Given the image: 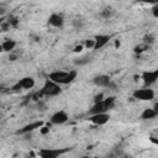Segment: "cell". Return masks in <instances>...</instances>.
<instances>
[{"label":"cell","instance_id":"cell-11","mask_svg":"<svg viewBox=\"0 0 158 158\" xmlns=\"http://www.w3.org/2000/svg\"><path fill=\"white\" fill-rule=\"evenodd\" d=\"M17 85L21 90H30L36 85V80L33 77H23L17 81Z\"/></svg>","mask_w":158,"mask_h":158},{"label":"cell","instance_id":"cell-3","mask_svg":"<svg viewBox=\"0 0 158 158\" xmlns=\"http://www.w3.org/2000/svg\"><path fill=\"white\" fill-rule=\"evenodd\" d=\"M62 93V89H60V85L51 81L49 79H46L44 84L42 85L41 90L38 91V95L40 96H48V98H52V96H57Z\"/></svg>","mask_w":158,"mask_h":158},{"label":"cell","instance_id":"cell-12","mask_svg":"<svg viewBox=\"0 0 158 158\" xmlns=\"http://www.w3.org/2000/svg\"><path fill=\"white\" fill-rule=\"evenodd\" d=\"M110 81H111V78L106 74H99L93 78V83L99 88H107Z\"/></svg>","mask_w":158,"mask_h":158},{"label":"cell","instance_id":"cell-13","mask_svg":"<svg viewBox=\"0 0 158 158\" xmlns=\"http://www.w3.org/2000/svg\"><path fill=\"white\" fill-rule=\"evenodd\" d=\"M43 126V122L42 121H35V122H31V123H28V125H26V126H23L22 128H20L19 130V133H28V132H32V131H35V130H37V128H41Z\"/></svg>","mask_w":158,"mask_h":158},{"label":"cell","instance_id":"cell-14","mask_svg":"<svg viewBox=\"0 0 158 158\" xmlns=\"http://www.w3.org/2000/svg\"><path fill=\"white\" fill-rule=\"evenodd\" d=\"M16 44H17L16 41L11 40V38H7V40H5V41L0 44V52H9V53H11V52L15 49Z\"/></svg>","mask_w":158,"mask_h":158},{"label":"cell","instance_id":"cell-4","mask_svg":"<svg viewBox=\"0 0 158 158\" xmlns=\"http://www.w3.org/2000/svg\"><path fill=\"white\" fill-rule=\"evenodd\" d=\"M154 90L151 89V88H139V89H135L132 91V98L136 99V100H139V101H152L154 99Z\"/></svg>","mask_w":158,"mask_h":158},{"label":"cell","instance_id":"cell-15","mask_svg":"<svg viewBox=\"0 0 158 158\" xmlns=\"http://www.w3.org/2000/svg\"><path fill=\"white\" fill-rule=\"evenodd\" d=\"M157 116V110L156 109H144L141 114V118L147 121V120H152Z\"/></svg>","mask_w":158,"mask_h":158},{"label":"cell","instance_id":"cell-22","mask_svg":"<svg viewBox=\"0 0 158 158\" xmlns=\"http://www.w3.org/2000/svg\"><path fill=\"white\" fill-rule=\"evenodd\" d=\"M83 49H84V46H83V44H77V46L74 47L73 52H74V53H80Z\"/></svg>","mask_w":158,"mask_h":158},{"label":"cell","instance_id":"cell-8","mask_svg":"<svg viewBox=\"0 0 158 158\" xmlns=\"http://www.w3.org/2000/svg\"><path fill=\"white\" fill-rule=\"evenodd\" d=\"M48 25L53 28H62L64 26V17L62 14L58 12H53L48 16Z\"/></svg>","mask_w":158,"mask_h":158},{"label":"cell","instance_id":"cell-24","mask_svg":"<svg viewBox=\"0 0 158 158\" xmlns=\"http://www.w3.org/2000/svg\"><path fill=\"white\" fill-rule=\"evenodd\" d=\"M152 12L154 17H158V4H154V6L152 7Z\"/></svg>","mask_w":158,"mask_h":158},{"label":"cell","instance_id":"cell-7","mask_svg":"<svg viewBox=\"0 0 158 158\" xmlns=\"http://www.w3.org/2000/svg\"><path fill=\"white\" fill-rule=\"evenodd\" d=\"M68 120H69V115L67 114V111L59 110L52 114V116L49 117V123L51 125H64Z\"/></svg>","mask_w":158,"mask_h":158},{"label":"cell","instance_id":"cell-20","mask_svg":"<svg viewBox=\"0 0 158 158\" xmlns=\"http://www.w3.org/2000/svg\"><path fill=\"white\" fill-rule=\"evenodd\" d=\"M104 99H105L104 94H102V93H100V94L95 95V98H94V104H96V102H100V101H102Z\"/></svg>","mask_w":158,"mask_h":158},{"label":"cell","instance_id":"cell-26","mask_svg":"<svg viewBox=\"0 0 158 158\" xmlns=\"http://www.w3.org/2000/svg\"><path fill=\"white\" fill-rule=\"evenodd\" d=\"M1 117H2V115H1V114H0V121H1Z\"/></svg>","mask_w":158,"mask_h":158},{"label":"cell","instance_id":"cell-27","mask_svg":"<svg viewBox=\"0 0 158 158\" xmlns=\"http://www.w3.org/2000/svg\"><path fill=\"white\" fill-rule=\"evenodd\" d=\"M27 158H35V157H27Z\"/></svg>","mask_w":158,"mask_h":158},{"label":"cell","instance_id":"cell-25","mask_svg":"<svg viewBox=\"0 0 158 158\" xmlns=\"http://www.w3.org/2000/svg\"><path fill=\"white\" fill-rule=\"evenodd\" d=\"M4 17H0V32H1V25H2V22H4Z\"/></svg>","mask_w":158,"mask_h":158},{"label":"cell","instance_id":"cell-2","mask_svg":"<svg viewBox=\"0 0 158 158\" xmlns=\"http://www.w3.org/2000/svg\"><path fill=\"white\" fill-rule=\"evenodd\" d=\"M115 104V96H109V98H105L102 101L100 102H96L91 106V109L89 110V114L90 115H95V114H105Z\"/></svg>","mask_w":158,"mask_h":158},{"label":"cell","instance_id":"cell-16","mask_svg":"<svg viewBox=\"0 0 158 158\" xmlns=\"http://www.w3.org/2000/svg\"><path fill=\"white\" fill-rule=\"evenodd\" d=\"M154 42H156V36H154L153 33L146 35V36L143 37V41H142V43H144V44H147V46H149V47H151V44H153Z\"/></svg>","mask_w":158,"mask_h":158},{"label":"cell","instance_id":"cell-10","mask_svg":"<svg viewBox=\"0 0 158 158\" xmlns=\"http://www.w3.org/2000/svg\"><path fill=\"white\" fill-rule=\"evenodd\" d=\"M111 40V36L110 35H96L94 37V41H95V46H94V49L98 51V49H101L104 48Z\"/></svg>","mask_w":158,"mask_h":158},{"label":"cell","instance_id":"cell-1","mask_svg":"<svg viewBox=\"0 0 158 158\" xmlns=\"http://www.w3.org/2000/svg\"><path fill=\"white\" fill-rule=\"evenodd\" d=\"M77 75V70H53L48 74L47 79L58 85H68L75 80Z\"/></svg>","mask_w":158,"mask_h":158},{"label":"cell","instance_id":"cell-19","mask_svg":"<svg viewBox=\"0 0 158 158\" xmlns=\"http://www.w3.org/2000/svg\"><path fill=\"white\" fill-rule=\"evenodd\" d=\"M84 48L85 49H94V46H95V41H94V38H91V40H86L85 42H84Z\"/></svg>","mask_w":158,"mask_h":158},{"label":"cell","instance_id":"cell-23","mask_svg":"<svg viewBox=\"0 0 158 158\" xmlns=\"http://www.w3.org/2000/svg\"><path fill=\"white\" fill-rule=\"evenodd\" d=\"M40 132H41L42 135H47V133L49 132V127H48V126H42V127L40 128Z\"/></svg>","mask_w":158,"mask_h":158},{"label":"cell","instance_id":"cell-18","mask_svg":"<svg viewBox=\"0 0 158 158\" xmlns=\"http://www.w3.org/2000/svg\"><path fill=\"white\" fill-rule=\"evenodd\" d=\"M147 49H149V46H147L144 43H141V44H138V46L135 47V53H143Z\"/></svg>","mask_w":158,"mask_h":158},{"label":"cell","instance_id":"cell-5","mask_svg":"<svg viewBox=\"0 0 158 158\" xmlns=\"http://www.w3.org/2000/svg\"><path fill=\"white\" fill-rule=\"evenodd\" d=\"M70 148H41L37 152L38 158H59Z\"/></svg>","mask_w":158,"mask_h":158},{"label":"cell","instance_id":"cell-6","mask_svg":"<svg viewBox=\"0 0 158 158\" xmlns=\"http://www.w3.org/2000/svg\"><path fill=\"white\" fill-rule=\"evenodd\" d=\"M141 79L144 84V86L149 88L152 84H154L158 79V70L154 69V70H144L142 74H141Z\"/></svg>","mask_w":158,"mask_h":158},{"label":"cell","instance_id":"cell-9","mask_svg":"<svg viewBox=\"0 0 158 158\" xmlns=\"http://www.w3.org/2000/svg\"><path fill=\"white\" fill-rule=\"evenodd\" d=\"M89 121H90L93 125H96V126H104V125H106V123L110 121V114H109V112H105V114H95V115H90Z\"/></svg>","mask_w":158,"mask_h":158},{"label":"cell","instance_id":"cell-17","mask_svg":"<svg viewBox=\"0 0 158 158\" xmlns=\"http://www.w3.org/2000/svg\"><path fill=\"white\" fill-rule=\"evenodd\" d=\"M90 62H91V58H90V57H80V58H77V59L74 60V64L81 67V65L89 64Z\"/></svg>","mask_w":158,"mask_h":158},{"label":"cell","instance_id":"cell-21","mask_svg":"<svg viewBox=\"0 0 158 158\" xmlns=\"http://www.w3.org/2000/svg\"><path fill=\"white\" fill-rule=\"evenodd\" d=\"M73 25H74L75 28H81V27H83V21L79 20V19H77V20L73 21Z\"/></svg>","mask_w":158,"mask_h":158}]
</instances>
